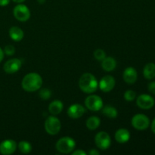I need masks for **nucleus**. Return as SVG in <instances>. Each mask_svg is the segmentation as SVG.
Wrapping results in <instances>:
<instances>
[{"label":"nucleus","mask_w":155,"mask_h":155,"mask_svg":"<svg viewBox=\"0 0 155 155\" xmlns=\"http://www.w3.org/2000/svg\"><path fill=\"white\" fill-rule=\"evenodd\" d=\"M138 74L137 71L136 69L133 68H126L125 71H124V74H123V78L124 80L128 84H133L136 83L137 80Z\"/></svg>","instance_id":"nucleus-14"},{"label":"nucleus","mask_w":155,"mask_h":155,"mask_svg":"<svg viewBox=\"0 0 155 155\" xmlns=\"http://www.w3.org/2000/svg\"><path fill=\"white\" fill-rule=\"evenodd\" d=\"M98 86L102 92H110L115 86V79L110 75L104 76L98 83Z\"/></svg>","instance_id":"nucleus-11"},{"label":"nucleus","mask_w":155,"mask_h":155,"mask_svg":"<svg viewBox=\"0 0 155 155\" xmlns=\"http://www.w3.org/2000/svg\"><path fill=\"white\" fill-rule=\"evenodd\" d=\"M56 149L62 154H69L74 150L76 147V142L72 138L63 137L59 139L56 143Z\"/></svg>","instance_id":"nucleus-3"},{"label":"nucleus","mask_w":155,"mask_h":155,"mask_svg":"<svg viewBox=\"0 0 155 155\" xmlns=\"http://www.w3.org/2000/svg\"><path fill=\"white\" fill-rule=\"evenodd\" d=\"M3 58H4V51L0 48V62L3 60Z\"/></svg>","instance_id":"nucleus-31"},{"label":"nucleus","mask_w":155,"mask_h":155,"mask_svg":"<svg viewBox=\"0 0 155 155\" xmlns=\"http://www.w3.org/2000/svg\"><path fill=\"white\" fill-rule=\"evenodd\" d=\"M148 91H149L151 93L155 95V82H151V83H150L148 86Z\"/></svg>","instance_id":"nucleus-27"},{"label":"nucleus","mask_w":155,"mask_h":155,"mask_svg":"<svg viewBox=\"0 0 155 155\" xmlns=\"http://www.w3.org/2000/svg\"><path fill=\"white\" fill-rule=\"evenodd\" d=\"M131 122L133 127L138 130H146L150 125L149 118L146 115L141 114L135 115Z\"/></svg>","instance_id":"nucleus-7"},{"label":"nucleus","mask_w":155,"mask_h":155,"mask_svg":"<svg viewBox=\"0 0 155 155\" xmlns=\"http://www.w3.org/2000/svg\"><path fill=\"white\" fill-rule=\"evenodd\" d=\"M42 85V79L36 73H30L23 78L21 86L27 92H33L39 90Z\"/></svg>","instance_id":"nucleus-1"},{"label":"nucleus","mask_w":155,"mask_h":155,"mask_svg":"<svg viewBox=\"0 0 155 155\" xmlns=\"http://www.w3.org/2000/svg\"><path fill=\"white\" fill-rule=\"evenodd\" d=\"M13 14L15 18L21 22H25L30 18V9L27 8V6L23 4H19L15 6Z\"/></svg>","instance_id":"nucleus-8"},{"label":"nucleus","mask_w":155,"mask_h":155,"mask_svg":"<svg viewBox=\"0 0 155 155\" xmlns=\"http://www.w3.org/2000/svg\"><path fill=\"white\" fill-rule=\"evenodd\" d=\"M136 93L133 90H127L124 93V99L127 101H133L136 98Z\"/></svg>","instance_id":"nucleus-23"},{"label":"nucleus","mask_w":155,"mask_h":155,"mask_svg":"<svg viewBox=\"0 0 155 155\" xmlns=\"http://www.w3.org/2000/svg\"><path fill=\"white\" fill-rule=\"evenodd\" d=\"M86 113V109L80 104H74L68 109V114L71 119H79Z\"/></svg>","instance_id":"nucleus-13"},{"label":"nucleus","mask_w":155,"mask_h":155,"mask_svg":"<svg viewBox=\"0 0 155 155\" xmlns=\"http://www.w3.org/2000/svg\"><path fill=\"white\" fill-rule=\"evenodd\" d=\"M144 77L147 80H152L155 77V64L148 63L145 66L143 70Z\"/></svg>","instance_id":"nucleus-19"},{"label":"nucleus","mask_w":155,"mask_h":155,"mask_svg":"<svg viewBox=\"0 0 155 155\" xmlns=\"http://www.w3.org/2000/svg\"><path fill=\"white\" fill-rule=\"evenodd\" d=\"M94 57L96 60L102 61L106 57V54L104 50L97 49L94 51Z\"/></svg>","instance_id":"nucleus-25"},{"label":"nucleus","mask_w":155,"mask_h":155,"mask_svg":"<svg viewBox=\"0 0 155 155\" xmlns=\"http://www.w3.org/2000/svg\"><path fill=\"white\" fill-rule=\"evenodd\" d=\"M15 52V48L12 45H6L5 47V49H4V53L7 55H13Z\"/></svg>","instance_id":"nucleus-26"},{"label":"nucleus","mask_w":155,"mask_h":155,"mask_svg":"<svg viewBox=\"0 0 155 155\" xmlns=\"http://www.w3.org/2000/svg\"><path fill=\"white\" fill-rule=\"evenodd\" d=\"M18 148L21 153L27 154L31 152L32 145H30V142H27V141H21L18 144Z\"/></svg>","instance_id":"nucleus-22"},{"label":"nucleus","mask_w":155,"mask_h":155,"mask_svg":"<svg viewBox=\"0 0 155 155\" xmlns=\"http://www.w3.org/2000/svg\"><path fill=\"white\" fill-rule=\"evenodd\" d=\"M136 104H137L138 107H140L141 109L148 110L154 105V99L151 95L142 94L137 98Z\"/></svg>","instance_id":"nucleus-9"},{"label":"nucleus","mask_w":155,"mask_h":155,"mask_svg":"<svg viewBox=\"0 0 155 155\" xmlns=\"http://www.w3.org/2000/svg\"><path fill=\"white\" fill-rule=\"evenodd\" d=\"M73 155H86V153L83 151V150H77V151L72 152Z\"/></svg>","instance_id":"nucleus-28"},{"label":"nucleus","mask_w":155,"mask_h":155,"mask_svg":"<svg viewBox=\"0 0 155 155\" xmlns=\"http://www.w3.org/2000/svg\"><path fill=\"white\" fill-rule=\"evenodd\" d=\"M39 97H40L43 100H47L48 99V98H50V97H51V91L49 90V89H42L40 91H39Z\"/></svg>","instance_id":"nucleus-24"},{"label":"nucleus","mask_w":155,"mask_h":155,"mask_svg":"<svg viewBox=\"0 0 155 155\" xmlns=\"http://www.w3.org/2000/svg\"><path fill=\"white\" fill-rule=\"evenodd\" d=\"M90 155H99V151H98L95 149H92L89 153Z\"/></svg>","instance_id":"nucleus-30"},{"label":"nucleus","mask_w":155,"mask_h":155,"mask_svg":"<svg viewBox=\"0 0 155 155\" xmlns=\"http://www.w3.org/2000/svg\"><path fill=\"white\" fill-rule=\"evenodd\" d=\"M37 2L39 3V4H43V3L45 2V0H37Z\"/></svg>","instance_id":"nucleus-34"},{"label":"nucleus","mask_w":155,"mask_h":155,"mask_svg":"<svg viewBox=\"0 0 155 155\" xmlns=\"http://www.w3.org/2000/svg\"><path fill=\"white\" fill-rule=\"evenodd\" d=\"M151 130H152L153 133L155 134V118L154 120H153L152 124H151Z\"/></svg>","instance_id":"nucleus-32"},{"label":"nucleus","mask_w":155,"mask_h":155,"mask_svg":"<svg viewBox=\"0 0 155 155\" xmlns=\"http://www.w3.org/2000/svg\"><path fill=\"white\" fill-rule=\"evenodd\" d=\"M130 139V133L126 129H120L115 133V139L118 143L124 144Z\"/></svg>","instance_id":"nucleus-15"},{"label":"nucleus","mask_w":155,"mask_h":155,"mask_svg":"<svg viewBox=\"0 0 155 155\" xmlns=\"http://www.w3.org/2000/svg\"><path fill=\"white\" fill-rule=\"evenodd\" d=\"M85 105L89 110L92 111H98L103 107V101L101 97L92 95L86 98Z\"/></svg>","instance_id":"nucleus-6"},{"label":"nucleus","mask_w":155,"mask_h":155,"mask_svg":"<svg viewBox=\"0 0 155 155\" xmlns=\"http://www.w3.org/2000/svg\"><path fill=\"white\" fill-rule=\"evenodd\" d=\"M9 36L15 42H20L24 38V31L18 27H12L9 30Z\"/></svg>","instance_id":"nucleus-18"},{"label":"nucleus","mask_w":155,"mask_h":155,"mask_svg":"<svg viewBox=\"0 0 155 155\" xmlns=\"http://www.w3.org/2000/svg\"><path fill=\"white\" fill-rule=\"evenodd\" d=\"M22 66V61L18 58L10 59L5 63L3 66L5 72L7 74H15L21 69Z\"/></svg>","instance_id":"nucleus-10"},{"label":"nucleus","mask_w":155,"mask_h":155,"mask_svg":"<svg viewBox=\"0 0 155 155\" xmlns=\"http://www.w3.org/2000/svg\"><path fill=\"white\" fill-rule=\"evenodd\" d=\"M10 2V0H0V6L4 7V6L8 5Z\"/></svg>","instance_id":"nucleus-29"},{"label":"nucleus","mask_w":155,"mask_h":155,"mask_svg":"<svg viewBox=\"0 0 155 155\" xmlns=\"http://www.w3.org/2000/svg\"><path fill=\"white\" fill-rule=\"evenodd\" d=\"M95 142L96 146L98 147L99 149L107 150L109 148L111 144V139H110V136L107 134L106 132L101 131L99 132L96 134L95 137Z\"/></svg>","instance_id":"nucleus-5"},{"label":"nucleus","mask_w":155,"mask_h":155,"mask_svg":"<svg viewBox=\"0 0 155 155\" xmlns=\"http://www.w3.org/2000/svg\"><path fill=\"white\" fill-rule=\"evenodd\" d=\"M12 1H14L15 2H17V3H22L24 2L25 0H12Z\"/></svg>","instance_id":"nucleus-33"},{"label":"nucleus","mask_w":155,"mask_h":155,"mask_svg":"<svg viewBox=\"0 0 155 155\" xmlns=\"http://www.w3.org/2000/svg\"><path fill=\"white\" fill-rule=\"evenodd\" d=\"M101 67L104 71H107V72H110L116 68L117 61L114 58L105 57L101 62Z\"/></svg>","instance_id":"nucleus-16"},{"label":"nucleus","mask_w":155,"mask_h":155,"mask_svg":"<svg viewBox=\"0 0 155 155\" xmlns=\"http://www.w3.org/2000/svg\"><path fill=\"white\" fill-rule=\"evenodd\" d=\"M61 122L56 117L49 116L45 121V130L49 135L58 134L61 130Z\"/></svg>","instance_id":"nucleus-4"},{"label":"nucleus","mask_w":155,"mask_h":155,"mask_svg":"<svg viewBox=\"0 0 155 155\" xmlns=\"http://www.w3.org/2000/svg\"><path fill=\"white\" fill-rule=\"evenodd\" d=\"M101 124V120L98 117L92 116L88 118L86 120V127L90 130H95L98 128Z\"/></svg>","instance_id":"nucleus-20"},{"label":"nucleus","mask_w":155,"mask_h":155,"mask_svg":"<svg viewBox=\"0 0 155 155\" xmlns=\"http://www.w3.org/2000/svg\"><path fill=\"white\" fill-rule=\"evenodd\" d=\"M79 86L85 93H93L97 90L98 83L96 78L89 73H86L80 77L79 80Z\"/></svg>","instance_id":"nucleus-2"},{"label":"nucleus","mask_w":155,"mask_h":155,"mask_svg":"<svg viewBox=\"0 0 155 155\" xmlns=\"http://www.w3.org/2000/svg\"><path fill=\"white\" fill-rule=\"evenodd\" d=\"M102 114L110 119H115L117 117V110L115 107L110 105H106L102 107Z\"/></svg>","instance_id":"nucleus-21"},{"label":"nucleus","mask_w":155,"mask_h":155,"mask_svg":"<svg viewBox=\"0 0 155 155\" xmlns=\"http://www.w3.org/2000/svg\"><path fill=\"white\" fill-rule=\"evenodd\" d=\"M17 143L12 139L5 140L0 144V153L4 155L12 154L16 151Z\"/></svg>","instance_id":"nucleus-12"},{"label":"nucleus","mask_w":155,"mask_h":155,"mask_svg":"<svg viewBox=\"0 0 155 155\" xmlns=\"http://www.w3.org/2000/svg\"><path fill=\"white\" fill-rule=\"evenodd\" d=\"M63 103L59 100H54L50 103L48 106V111L52 115H58L63 110Z\"/></svg>","instance_id":"nucleus-17"}]
</instances>
